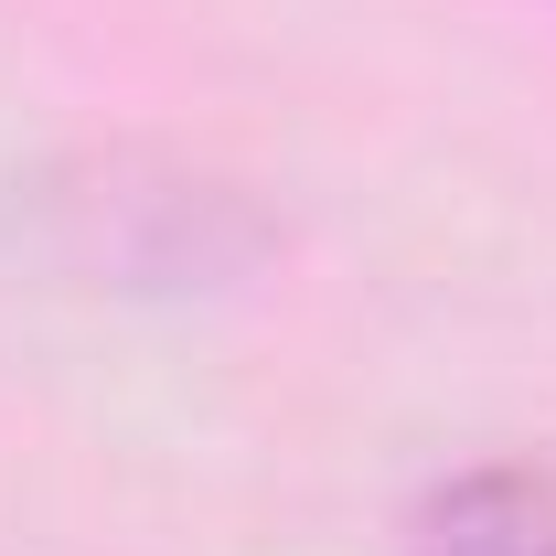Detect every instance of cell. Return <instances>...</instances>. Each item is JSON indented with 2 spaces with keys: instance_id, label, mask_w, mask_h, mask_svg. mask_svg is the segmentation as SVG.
<instances>
[{
  "instance_id": "cell-1",
  "label": "cell",
  "mask_w": 556,
  "mask_h": 556,
  "mask_svg": "<svg viewBox=\"0 0 556 556\" xmlns=\"http://www.w3.org/2000/svg\"><path fill=\"white\" fill-rule=\"evenodd\" d=\"M0 236L22 268L118 311H204L289 257V214L236 161L182 139H65L11 172Z\"/></svg>"
},
{
  "instance_id": "cell-2",
  "label": "cell",
  "mask_w": 556,
  "mask_h": 556,
  "mask_svg": "<svg viewBox=\"0 0 556 556\" xmlns=\"http://www.w3.org/2000/svg\"><path fill=\"white\" fill-rule=\"evenodd\" d=\"M407 556H556V460L492 450L417 492Z\"/></svg>"
}]
</instances>
